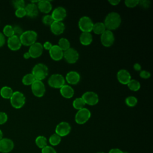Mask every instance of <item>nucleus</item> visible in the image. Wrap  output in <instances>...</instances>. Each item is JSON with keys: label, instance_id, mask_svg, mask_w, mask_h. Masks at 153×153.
I'll return each mask as SVG.
<instances>
[{"label": "nucleus", "instance_id": "obj_2", "mask_svg": "<svg viewBox=\"0 0 153 153\" xmlns=\"http://www.w3.org/2000/svg\"><path fill=\"white\" fill-rule=\"evenodd\" d=\"M31 74L33 75L36 80L42 81L47 76L48 69L45 64L38 63L33 66Z\"/></svg>", "mask_w": 153, "mask_h": 153}, {"label": "nucleus", "instance_id": "obj_13", "mask_svg": "<svg viewBox=\"0 0 153 153\" xmlns=\"http://www.w3.org/2000/svg\"><path fill=\"white\" fill-rule=\"evenodd\" d=\"M43 49L42 44L40 42H36L29 47L28 52L30 56V57L36 59L42 55Z\"/></svg>", "mask_w": 153, "mask_h": 153}, {"label": "nucleus", "instance_id": "obj_42", "mask_svg": "<svg viewBox=\"0 0 153 153\" xmlns=\"http://www.w3.org/2000/svg\"><path fill=\"white\" fill-rule=\"evenodd\" d=\"M13 30H14V35H16L17 36H20L22 33L23 32L22 27L18 25H16L13 27Z\"/></svg>", "mask_w": 153, "mask_h": 153}, {"label": "nucleus", "instance_id": "obj_20", "mask_svg": "<svg viewBox=\"0 0 153 153\" xmlns=\"http://www.w3.org/2000/svg\"><path fill=\"white\" fill-rule=\"evenodd\" d=\"M51 32L56 35H59L63 33L65 29V26L62 22L54 21L52 24L50 26Z\"/></svg>", "mask_w": 153, "mask_h": 153}, {"label": "nucleus", "instance_id": "obj_8", "mask_svg": "<svg viewBox=\"0 0 153 153\" xmlns=\"http://www.w3.org/2000/svg\"><path fill=\"white\" fill-rule=\"evenodd\" d=\"M31 90L35 96L41 97L45 93V85L42 81L35 80L31 85Z\"/></svg>", "mask_w": 153, "mask_h": 153}, {"label": "nucleus", "instance_id": "obj_16", "mask_svg": "<svg viewBox=\"0 0 153 153\" xmlns=\"http://www.w3.org/2000/svg\"><path fill=\"white\" fill-rule=\"evenodd\" d=\"M50 57L55 61H59L63 58V51L57 45H53L49 50Z\"/></svg>", "mask_w": 153, "mask_h": 153}, {"label": "nucleus", "instance_id": "obj_33", "mask_svg": "<svg viewBox=\"0 0 153 153\" xmlns=\"http://www.w3.org/2000/svg\"><path fill=\"white\" fill-rule=\"evenodd\" d=\"M4 36H7L8 38H10L14 35V30H13V26L10 25H5L3 28V33Z\"/></svg>", "mask_w": 153, "mask_h": 153}, {"label": "nucleus", "instance_id": "obj_49", "mask_svg": "<svg viewBox=\"0 0 153 153\" xmlns=\"http://www.w3.org/2000/svg\"><path fill=\"white\" fill-rule=\"evenodd\" d=\"M23 57H24V59H29L30 57V54H29V53L28 51H27V52H25V53L23 54Z\"/></svg>", "mask_w": 153, "mask_h": 153}, {"label": "nucleus", "instance_id": "obj_28", "mask_svg": "<svg viewBox=\"0 0 153 153\" xmlns=\"http://www.w3.org/2000/svg\"><path fill=\"white\" fill-rule=\"evenodd\" d=\"M63 51L71 48V44L69 40L65 38H62L59 40L57 45Z\"/></svg>", "mask_w": 153, "mask_h": 153}, {"label": "nucleus", "instance_id": "obj_19", "mask_svg": "<svg viewBox=\"0 0 153 153\" xmlns=\"http://www.w3.org/2000/svg\"><path fill=\"white\" fill-rule=\"evenodd\" d=\"M65 79L68 84L71 85H75L79 82L81 76L78 72L71 71L67 73Z\"/></svg>", "mask_w": 153, "mask_h": 153}, {"label": "nucleus", "instance_id": "obj_40", "mask_svg": "<svg viewBox=\"0 0 153 153\" xmlns=\"http://www.w3.org/2000/svg\"><path fill=\"white\" fill-rule=\"evenodd\" d=\"M8 120V115L4 112H0V125L5 124Z\"/></svg>", "mask_w": 153, "mask_h": 153}, {"label": "nucleus", "instance_id": "obj_29", "mask_svg": "<svg viewBox=\"0 0 153 153\" xmlns=\"http://www.w3.org/2000/svg\"><path fill=\"white\" fill-rule=\"evenodd\" d=\"M35 78H34L33 75L30 74H27L23 76L22 78V83L25 85H31L33 82L35 81Z\"/></svg>", "mask_w": 153, "mask_h": 153}, {"label": "nucleus", "instance_id": "obj_7", "mask_svg": "<svg viewBox=\"0 0 153 153\" xmlns=\"http://www.w3.org/2000/svg\"><path fill=\"white\" fill-rule=\"evenodd\" d=\"M93 24L92 20L88 16H83L81 17L78 21L79 29L82 32H91L92 31Z\"/></svg>", "mask_w": 153, "mask_h": 153}, {"label": "nucleus", "instance_id": "obj_50", "mask_svg": "<svg viewBox=\"0 0 153 153\" xmlns=\"http://www.w3.org/2000/svg\"><path fill=\"white\" fill-rule=\"evenodd\" d=\"M2 137H3V133H2V130L0 129V140L3 138Z\"/></svg>", "mask_w": 153, "mask_h": 153}, {"label": "nucleus", "instance_id": "obj_10", "mask_svg": "<svg viewBox=\"0 0 153 153\" xmlns=\"http://www.w3.org/2000/svg\"><path fill=\"white\" fill-rule=\"evenodd\" d=\"M85 105L93 106L99 102V96L97 93L94 91H86L81 96Z\"/></svg>", "mask_w": 153, "mask_h": 153}, {"label": "nucleus", "instance_id": "obj_35", "mask_svg": "<svg viewBox=\"0 0 153 153\" xmlns=\"http://www.w3.org/2000/svg\"><path fill=\"white\" fill-rule=\"evenodd\" d=\"M42 21L43 23L47 26H50L52 23L54 22V20L51 16V15L50 14H46L43 16L42 19Z\"/></svg>", "mask_w": 153, "mask_h": 153}, {"label": "nucleus", "instance_id": "obj_36", "mask_svg": "<svg viewBox=\"0 0 153 153\" xmlns=\"http://www.w3.org/2000/svg\"><path fill=\"white\" fill-rule=\"evenodd\" d=\"M14 7L17 10L19 8H23L25 7V2L23 0H16L13 1Z\"/></svg>", "mask_w": 153, "mask_h": 153}, {"label": "nucleus", "instance_id": "obj_11", "mask_svg": "<svg viewBox=\"0 0 153 153\" xmlns=\"http://www.w3.org/2000/svg\"><path fill=\"white\" fill-rule=\"evenodd\" d=\"M63 58L68 63L73 64L78 61L79 59V54L75 48H69L67 50L63 51Z\"/></svg>", "mask_w": 153, "mask_h": 153}, {"label": "nucleus", "instance_id": "obj_15", "mask_svg": "<svg viewBox=\"0 0 153 153\" xmlns=\"http://www.w3.org/2000/svg\"><path fill=\"white\" fill-rule=\"evenodd\" d=\"M51 15L54 21L62 22L66 17V10L62 7H58L53 10Z\"/></svg>", "mask_w": 153, "mask_h": 153}, {"label": "nucleus", "instance_id": "obj_43", "mask_svg": "<svg viewBox=\"0 0 153 153\" xmlns=\"http://www.w3.org/2000/svg\"><path fill=\"white\" fill-rule=\"evenodd\" d=\"M139 75H140V76L142 78H143V79H148V78H150V76H151V74H150L149 72H148V71H147L143 70V71H140V74H139Z\"/></svg>", "mask_w": 153, "mask_h": 153}, {"label": "nucleus", "instance_id": "obj_18", "mask_svg": "<svg viewBox=\"0 0 153 153\" xmlns=\"http://www.w3.org/2000/svg\"><path fill=\"white\" fill-rule=\"evenodd\" d=\"M117 79L122 84L127 85L131 80V75L126 69H121L118 71L117 74Z\"/></svg>", "mask_w": 153, "mask_h": 153}, {"label": "nucleus", "instance_id": "obj_46", "mask_svg": "<svg viewBox=\"0 0 153 153\" xmlns=\"http://www.w3.org/2000/svg\"><path fill=\"white\" fill-rule=\"evenodd\" d=\"M109 153H124V151L118 148H112L110 149Z\"/></svg>", "mask_w": 153, "mask_h": 153}, {"label": "nucleus", "instance_id": "obj_12", "mask_svg": "<svg viewBox=\"0 0 153 153\" xmlns=\"http://www.w3.org/2000/svg\"><path fill=\"white\" fill-rule=\"evenodd\" d=\"M71 130V127L70 124L65 121L59 123L56 127L55 133L59 136L64 137L69 134Z\"/></svg>", "mask_w": 153, "mask_h": 153}, {"label": "nucleus", "instance_id": "obj_5", "mask_svg": "<svg viewBox=\"0 0 153 153\" xmlns=\"http://www.w3.org/2000/svg\"><path fill=\"white\" fill-rule=\"evenodd\" d=\"M65 79L63 76L59 74L51 75L48 79V84L50 87L54 88H60L65 84Z\"/></svg>", "mask_w": 153, "mask_h": 153}, {"label": "nucleus", "instance_id": "obj_1", "mask_svg": "<svg viewBox=\"0 0 153 153\" xmlns=\"http://www.w3.org/2000/svg\"><path fill=\"white\" fill-rule=\"evenodd\" d=\"M121 18L120 15L116 12H111L108 13L104 20V25L107 30H115L120 26Z\"/></svg>", "mask_w": 153, "mask_h": 153}, {"label": "nucleus", "instance_id": "obj_45", "mask_svg": "<svg viewBox=\"0 0 153 153\" xmlns=\"http://www.w3.org/2000/svg\"><path fill=\"white\" fill-rule=\"evenodd\" d=\"M5 43V38L4 34L0 32V47H2Z\"/></svg>", "mask_w": 153, "mask_h": 153}, {"label": "nucleus", "instance_id": "obj_21", "mask_svg": "<svg viewBox=\"0 0 153 153\" xmlns=\"http://www.w3.org/2000/svg\"><path fill=\"white\" fill-rule=\"evenodd\" d=\"M36 5L38 10L44 14L49 13L52 10V5L50 1H39L38 3Z\"/></svg>", "mask_w": 153, "mask_h": 153}, {"label": "nucleus", "instance_id": "obj_47", "mask_svg": "<svg viewBox=\"0 0 153 153\" xmlns=\"http://www.w3.org/2000/svg\"><path fill=\"white\" fill-rule=\"evenodd\" d=\"M133 68H134V69L135 71H140L142 67H141V65H140L139 63H134V65H133Z\"/></svg>", "mask_w": 153, "mask_h": 153}, {"label": "nucleus", "instance_id": "obj_14", "mask_svg": "<svg viewBox=\"0 0 153 153\" xmlns=\"http://www.w3.org/2000/svg\"><path fill=\"white\" fill-rule=\"evenodd\" d=\"M14 146L13 141L9 138H2L0 140V152L8 153L11 152Z\"/></svg>", "mask_w": 153, "mask_h": 153}, {"label": "nucleus", "instance_id": "obj_32", "mask_svg": "<svg viewBox=\"0 0 153 153\" xmlns=\"http://www.w3.org/2000/svg\"><path fill=\"white\" fill-rule=\"evenodd\" d=\"M48 141L51 146H57L61 142V137L58 134L54 133L50 136Z\"/></svg>", "mask_w": 153, "mask_h": 153}, {"label": "nucleus", "instance_id": "obj_37", "mask_svg": "<svg viewBox=\"0 0 153 153\" xmlns=\"http://www.w3.org/2000/svg\"><path fill=\"white\" fill-rule=\"evenodd\" d=\"M139 0H126L124 1V4L128 8H134L139 4Z\"/></svg>", "mask_w": 153, "mask_h": 153}, {"label": "nucleus", "instance_id": "obj_38", "mask_svg": "<svg viewBox=\"0 0 153 153\" xmlns=\"http://www.w3.org/2000/svg\"><path fill=\"white\" fill-rule=\"evenodd\" d=\"M41 153H57V152L52 146L47 145L41 149Z\"/></svg>", "mask_w": 153, "mask_h": 153}, {"label": "nucleus", "instance_id": "obj_26", "mask_svg": "<svg viewBox=\"0 0 153 153\" xmlns=\"http://www.w3.org/2000/svg\"><path fill=\"white\" fill-rule=\"evenodd\" d=\"M13 92V89L8 86H4L0 90V94L1 97L6 99H10Z\"/></svg>", "mask_w": 153, "mask_h": 153}, {"label": "nucleus", "instance_id": "obj_48", "mask_svg": "<svg viewBox=\"0 0 153 153\" xmlns=\"http://www.w3.org/2000/svg\"><path fill=\"white\" fill-rule=\"evenodd\" d=\"M108 2L111 5L115 6V5H117L120 2V1H119V0H110V1H108Z\"/></svg>", "mask_w": 153, "mask_h": 153}, {"label": "nucleus", "instance_id": "obj_9", "mask_svg": "<svg viewBox=\"0 0 153 153\" xmlns=\"http://www.w3.org/2000/svg\"><path fill=\"white\" fill-rule=\"evenodd\" d=\"M100 41L104 47H109L112 46L115 41V36L113 32L106 29L100 35Z\"/></svg>", "mask_w": 153, "mask_h": 153}, {"label": "nucleus", "instance_id": "obj_31", "mask_svg": "<svg viewBox=\"0 0 153 153\" xmlns=\"http://www.w3.org/2000/svg\"><path fill=\"white\" fill-rule=\"evenodd\" d=\"M85 105V103L81 97L76 98L74 100V101L72 102L73 107L78 111L84 108Z\"/></svg>", "mask_w": 153, "mask_h": 153}, {"label": "nucleus", "instance_id": "obj_6", "mask_svg": "<svg viewBox=\"0 0 153 153\" xmlns=\"http://www.w3.org/2000/svg\"><path fill=\"white\" fill-rule=\"evenodd\" d=\"M91 117V112L87 108H84L77 111L75 116V121L78 124H84Z\"/></svg>", "mask_w": 153, "mask_h": 153}, {"label": "nucleus", "instance_id": "obj_30", "mask_svg": "<svg viewBox=\"0 0 153 153\" xmlns=\"http://www.w3.org/2000/svg\"><path fill=\"white\" fill-rule=\"evenodd\" d=\"M127 85L128 88L133 91H137L140 88V82L136 79H131V80L128 82V83L127 84Z\"/></svg>", "mask_w": 153, "mask_h": 153}, {"label": "nucleus", "instance_id": "obj_51", "mask_svg": "<svg viewBox=\"0 0 153 153\" xmlns=\"http://www.w3.org/2000/svg\"><path fill=\"white\" fill-rule=\"evenodd\" d=\"M97 153H105V152H98Z\"/></svg>", "mask_w": 153, "mask_h": 153}, {"label": "nucleus", "instance_id": "obj_17", "mask_svg": "<svg viewBox=\"0 0 153 153\" xmlns=\"http://www.w3.org/2000/svg\"><path fill=\"white\" fill-rule=\"evenodd\" d=\"M7 45L8 47L13 51H17L21 48L22 43L20 42V38L16 35H13L7 39Z\"/></svg>", "mask_w": 153, "mask_h": 153}, {"label": "nucleus", "instance_id": "obj_23", "mask_svg": "<svg viewBox=\"0 0 153 153\" xmlns=\"http://www.w3.org/2000/svg\"><path fill=\"white\" fill-rule=\"evenodd\" d=\"M60 93L62 97L66 99H70L74 94V90L69 85L65 84L60 88Z\"/></svg>", "mask_w": 153, "mask_h": 153}, {"label": "nucleus", "instance_id": "obj_3", "mask_svg": "<svg viewBox=\"0 0 153 153\" xmlns=\"http://www.w3.org/2000/svg\"><path fill=\"white\" fill-rule=\"evenodd\" d=\"M37 37L38 35L35 31L29 30L23 32L19 36V38L22 45L30 47L36 42Z\"/></svg>", "mask_w": 153, "mask_h": 153}, {"label": "nucleus", "instance_id": "obj_34", "mask_svg": "<svg viewBox=\"0 0 153 153\" xmlns=\"http://www.w3.org/2000/svg\"><path fill=\"white\" fill-rule=\"evenodd\" d=\"M126 104L129 107H134L137 103V99L136 97L133 96H129L125 99Z\"/></svg>", "mask_w": 153, "mask_h": 153}, {"label": "nucleus", "instance_id": "obj_4", "mask_svg": "<svg viewBox=\"0 0 153 153\" xmlns=\"http://www.w3.org/2000/svg\"><path fill=\"white\" fill-rule=\"evenodd\" d=\"M10 100L11 106L16 109H20L22 108L26 102L25 95L19 91H14Z\"/></svg>", "mask_w": 153, "mask_h": 153}, {"label": "nucleus", "instance_id": "obj_27", "mask_svg": "<svg viewBox=\"0 0 153 153\" xmlns=\"http://www.w3.org/2000/svg\"><path fill=\"white\" fill-rule=\"evenodd\" d=\"M35 144L36 145V146L38 148L42 149L43 148H44L45 146L48 145H47V139L44 136H38L35 139Z\"/></svg>", "mask_w": 153, "mask_h": 153}, {"label": "nucleus", "instance_id": "obj_24", "mask_svg": "<svg viewBox=\"0 0 153 153\" xmlns=\"http://www.w3.org/2000/svg\"><path fill=\"white\" fill-rule=\"evenodd\" d=\"M93 41L91 32H82L79 36V42L83 45H90Z\"/></svg>", "mask_w": 153, "mask_h": 153}, {"label": "nucleus", "instance_id": "obj_44", "mask_svg": "<svg viewBox=\"0 0 153 153\" xmlns=\"http://www.w3.org/2000/svg\"><path fill=\"white\" fill-rule=\"evenodd\" d=\"M42 46H43V48L45 49L46 50H48L49 51L50 50V48H51V47L53 46V45H52V44L50 42L45 41L44 43V44L42 45Z\"/></svg>", "mask_w": 153, "mask_h": 153}, {"label": "nucleus", "instance_id": "obj_41", "mask_svg": "<svg viewBox=\"0 0 153 153\" xmlns=\"http://www.w3.org/2000/svg\"><path fill=\"white\" fill-rule=\"evenodd\" d=\"M143 8H148L151 5V2L148 0H141L139 1V4Z\"/></svg>", "mask_w": 153, "mask_h": 153}, {"label": "nucleus", "instance_id": "obj_22", "mask_svg": "<svg viewBox=\"0 0 153 153\" xmlns=\"http://www.w3.org/2000/svg\"><path fill=\"white\" fill-rule=\"evenodd\" d=\"M25 9L26 11V16L30 17H36L38 14L39 10L36 4H33L30 2L25 6Z\"/></svg>", "mask_w": 153, "mask_h": 153}, {"label": "nucleus", "instance_id": "obj_39", "mask_svg": "<svg viewBox=\"0 0 153 153\" xmlns=\"http://www.w3.org/2000/svg\"><path fill=\"white\" fill-rule=\"evenodd\" d=\"M15 15L16 17H17L19 18H22V17H25V16H26V13L25 8L16 10Z\"/></svg>", "mask_w": 153, "mask_h": 153}, {"label": "nucleus", "instance_id": "obj_25", "mask_svg": "<svg viewBox=\"0 0 153 153\" xmlns=\"http://www.w3.org/2000/svg\"><path fill=\"white\" fill-rule=\"evenodd\" d=\"M106 30V29L103 22H97L93 24L92 31L97 35L102 34Z\"/></svg>", "mask_w": 153, "mask_h": 153}]
</instances>
